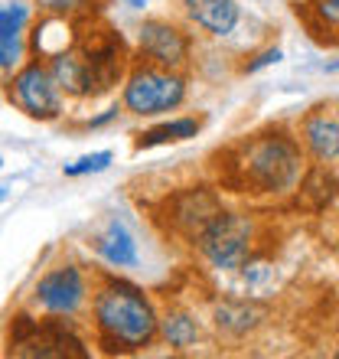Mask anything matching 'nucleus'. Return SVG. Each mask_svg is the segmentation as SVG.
<instances>
[{"instance_id":"20e7f679","label":"nucleus","mask_w":339,"mask_h":359,"mask_svg":"<svg viewBox=\"0 0 339 359\" xmlns=\"http://www.w3.org/2000/svg\"><path fill=\"white\" fill-rule=\"evenodd\" d=\"M10 356H43V359H82L88 356L85 343L78 340L72 327L66 323V317H49L46 320H36V317H27L20 313L10 320V337H7Z\"/></svg>"},{"instance_id":"4be33fe9","label":"nucleus","mask_w":339,"mask_h":359,"mask_svg":"<svg viewBox=\"0 0 339 359\" xmlns=\"http://www.w3.org/2000/svg\"><path fill=\"white\" fill-rule=\"evenodd\" d=\"M111 118H118V108H108V111H104V114H98V118H92V121H88V128H102V124H108V121H111Z\"/></svg>"},{"instance_id":"f3484780","label":"nucleus","mask_w":339,"mask_h":359,"mask_svg":"<svg viewBox=\"0 0 339 359\" xmlns=\"http://www.w3.org/2000/svg\"><path fill=\"white\" fill-rule=\"evenodd\" d=\"M202 121L199 118H173V121H163L151 131L137 134V141L134 147L137 151H151V147H160V144H179V141H189V137H196Z\"/></svg>"},{"instance_id":"6e6552de","label":"nucleus","mask_w":339,"mask_h":359,"mask_svg":"<svg viewBox=\"0 0 339 359\" xmlns=\"http://www.w3.org/2000/svg\"><path fill=\"white\" fill-rule=\"evenodd\" d=\"M219 212H222V203H219V196L206 187H193V189H183V193H173V196L163 203L167 226L173 229L177 236L189 238V242H196V236Z\"/></svg>"},{"instance_id":"b1692460","label":"nucleus","mask_w":339,"mask_h":359,"mask_svg":"<svg viewBox=\"0 0 339 359\" xmlns=\"http://www.w3.org/2000/svg\"><path fill=\"white\" fill-rule=\"evenodd\" d=\"M4 199H7V187H0V203H4Z\"/></svg>"},{"instance_id":"39448f33","label":"nucleus","mask_w":339,"mask_h":359,"mask_svg":"<svg viewBox=\"0 0 339 359\" xmlns=\"http://www.w3.org/2000/svg\"><path fill=\"white\" fill-rule=\"evenodd\" d=\"M251 222L238 212H219L212 222H209L202 232L196 236L193 245L202 252V255L212 262L222 271H235V268L248 265V255H251Z\"/></svg>"},{"instance_id":"423d86ee","label":"nucleus","mask_w":339,"mask_h":359,"mask_svg":"<svg viewBox=\"0 0 339 359\" xmlns=\"http://www.w3.org/2000/svg\"><path fill=\"white\" fill-rule=\"evenodd\" d=\"M7 95L10 102L33 121H56L62 114V92H59L56 79H53V72H49L43 59H33L27 66H20L10 79Z\"/></svg>"},{"instance_id":"f257e3e1","label":"nucleus","mask_w":339,"mask_h":359,"mask_svg":"<svg viewBox=\"0 0 339 359\" xmlns=\"http://www.w3.org/2000/svg\"><path fill=\"white\" fill-rule=\"evenodd\" d=\"M92 317L98 343L108 353L147 350L157 340V311L151 297L137 284L124 278H102L98 291H92Z\"/></svg>"},{"instance_id":"393cba45","label":"nucleus","mask_w":339,"mask_h":359,"mask_svg":"<svg viewBox=\"0 0 339 359\" xmlns=\"http://www.w3.org/2000/svg\"><path fill=\"white\" fill-rule=\"evenodd\" d=\"M330 69H333V72H336V69H339V62H336V66H330Z\"/></svg>"},{"instance_id":"6ab92c4d","label":"nucleus","mask_w":339,"mask_h":359,"mask_svg":"<svg viewBox=\"0 0 339 359\" xmlns=\"http://www.w3.org/2000/svg\"><path fill=\"white\" fill-rule=\"evenodd\" d=\"M46 13H59V17L76 20L78 13H88V0H43Z\"/></svg>"},{"instance_id":"f8f14e48","label":"nucleus","mask_w":339,"mask_h":359,"mask_svg":"<svg viewBox=\"0 0 339 359\" xmlns=\"http://www.w3.org/2000/svg\"><path fill=\"white\" fill-rule=\"evenodd\" d=\"M303 147L313 161L330 163L339 157V118L326 108H320L317 114H310L303 121Z\"/></svg>"},{"instance_id":"412c9836","label":"nucleus","mask_w":339,"mask_h":359,"mask_svg":"<svg viewBox=\"0 0 339 359\" xmlns=\"http://www.w3.org/2000/svg\"><path fill=\"white\" fill-rule=\"evenodd\" d=\"M281 59H284L281 49H264V53H261L258 59H254V62H248L245 72H258V69H264V66H277Z\"/></svg>"},{"instance_id":"4468645a","label":"nucleus","mask_w":339,"mask_h":359,"mask_svg":"<svg viewBox=\"0 0 339 359\" xmlns=\"http://www.w3.org/2000/svg\"><path fill=\"white\" fill-rule=\"evenodd\" d=\"M183 4H186L189 20L212 36H228L242 17L235 0H183Z\"/></svg>"},{"instance_id":"9d476101","label":"nucleus","mask_w":339,"mask_h":359,"mask_svg":"<svg viewBox=\"0 0 339 359\" xmlns=\"http://www.w3.org/2000/svg\"><path fill=\"white\" fill-rule=\"evenodd\" d=\"M76 46V20L59 17V13H46L36 20V27L29 33V53L36 59H56L62 53Z\"/></svg>"},{"instance_id":"9b49d317","label":"nucleus","mask_w":339,"mask_h":359,"mask_svg":"<svg viewBox=\"0 0 339 359\" xmlns=\"http://www.w3.org/2000/svg\"><path fill=\"white\" fill-rule=\"evenodd\" d=\"M92 248L98 252V258H102L104 265H111V268H137V262H141L137 242H134V236L118 219H111V222L92 238Z\"/></svg>"},{"instance_id":"2eb2a0df","label":"nucleus","mask_w":339,"mask_h":359,"mask_svg":"<svg viewBox=\"0 0 339 359\" xmlns=\"http://www.w3.org/2000/svg\"><path fill=\"white\" fill-rule=\"evenodd\" d=\"M29 10L23 4L0 7V69H17L23 59V29Z\"/></svg>"},{"instance_id":"aec40b11","label":"nucleus","mask_w":339,"mask_h":359,"mask_svg":"<svg viewBox=\"0 0 339 359\" xmlns=\"http://www.w3.org/2000/svg\"><path fill=\"white\" fill-rule=\"evenodd\" d=\"M313 17L320 20L323 27L339 29V0H313Z\"/></svg>"},{"instance_id":"0eeeda50","label":"nucleus","mask_w":339,"mask_h":359,"mask_svg":"<svg viewBox=\"0 0 339 359\" xmlns=\"http://www.w3.org/2000/svg\"><path fill=\"white\" fill-rule=\"evenodd\" d=\"M33 301L49 317H76L88 304V281L78 265L49 268L33 287Z\"/></svg>"},{"instance_id":"7ed1b4c3","label":"nucleus","mask_w":339,"mask_h":359,"mask_svg":"<svg viewBox=\"0 0 339 359\" xmlns=\"http://www.w3.org/2000/svg\"><path fill=\"white\" fill-rule=\"evenodd\" d=\"M183 102H186V79L173 69L144 62V66H134L131 76L124 79L121 104L124 111L137 114V118H157V114L177 111Z\"/></svg>"},{"instance_id":"1a4fd4ad","label":"nucleus","mask_w":339,"mask_h":359,"mask_svg":"<svg viewBox=\"0 0 339 359\" xmlns=\"http://www.w3.org/2000/svg\"><path fill=\"white\" fill-rule=\"evenodd\" d=\"M137 46L144 59L160 69H179L189 62V36L170 20H144L137 29Z\"/></svg>"},{"instance_id":"bb28decb","label":"nucleus","mask_w":339,"mask_h":359,"mask_svg":"<svg viewBox=\"0 0 339 359\" xmlns=\"http://www.w3.org/2000/svg\"><path fill=\"white\" fill-rule=\"evenodd\" d=\"M0 167H4V161H0Z\"/></svg>"},{"instance_id":"f03ea898","label":"nucleus","mask_w":339,"mask_h":359,"mask_svg":"<svg viewBox=\"0 0 339 359\" xmlns=\"http://www.w3.org/2000/svg\"><path fill=\"white\" fill-rule=\"evenodd\" d=\"M300 180V151L284 134H261L238 147L228 183L251 193H284Z\"/></svg>"},{"instance_id":"a878e982","label":"nucleus","mask_w":339,"mask_h":359,"mask_svg":"<svg viewBox=\"0 0 339 359\" xmlns=\"http://www.w3.org/2000/svg\"><path fill=\"white\" fill-rule=\"evenodd\" d=\"M336 356H339V346H336Z\"/></svg>"},{"instance_id":"a211bd4d","label":"nucleus","mask_w":339,"mask_h":359,"mask_svg":"<svg viewBox=\"0 0 339 359\" xmlns=\"http://www.w3.org/2000/svg\"><path fill=\"white\" fill-rule=\"evenodd\" d=\"M114 161V154L111 151H95V154H85V157H78V161L66 163L62 167V173L66 177H85V173H102L108 170V163Z\"/></svg>"},{"instance_id":"5701e85b","label":"nucleus","mask_w":339,"mask_h":359,"mask_svg":"<svg viewBox=\"0 0 339 359\" xmlns=\"http://www.w3.org/2000/svg\"><path fill=\"white\" fill-rule=\"evenodd\" d=\"M121 4H127V7H134V10H141V7H147L151 0H121Z\"/></svg>"},{"instance_id":"ddd939ff","label":"nucleus","mask_w":339,"mask_h":359,"mask_svg":"<svg viewBox=\"0 0 339 359\" xmlns=\"http://www.w3.org/2000/svg\"><path fill=\"white\" fill-rule=\"evenodd\" d=\"M212 320L222 333L228 337H245V333L258 330L264 320H268V307L258 301H222L216 304V311H212Z\"/></svg>"},{"instance_id":"dca6fc26","label":"nucleus","mask_w":339,"mask_h":359,"mask_svg":"<svg viewBox=\"0 0 339 359\" xmlns=\"http://www.w3.org/2000/svg\"><path fill=\"white\" fill-rule=\"evenodd\" d=\"M157 337H163L173 350H189L199 343V320L183 307H173L157 323Z\"/></svg>"}]
</instances>
